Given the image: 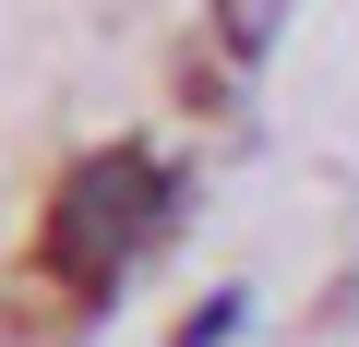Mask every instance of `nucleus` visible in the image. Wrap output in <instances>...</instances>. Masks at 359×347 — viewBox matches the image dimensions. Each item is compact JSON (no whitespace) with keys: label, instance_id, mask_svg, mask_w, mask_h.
<instances>
[{"label":"nucleus","instance_id":"obj_1","mask_svg":"<svg viewBox=\"0 0 359 347\" xmlns=\"http://www.w3.org/2000/svg\"><path fill=\"white\" fill-rule=\"evenodd\" d=\"M168 228H180V168H168L156 144H96V156L60 168L36 252H48V275H60L72 299H120Z\"/></svg>","mask_w":359,"mask_h":347},{"label":"nucleus","instance_id":"obj_2","mask_svg":"<svg viewBox=\"0 0 359 347\" xmlns=\"http://www.w3.org/2000/svg\"><path fill=\"white\" fill-rule=\"evenodd\" d=\"M240 311H252V299H240V287H216L192 323H180V347H228V335H240Z\"/></svg>","mask_w":359,"mask_h":347}]
</instances>
